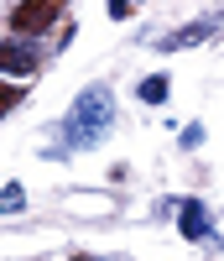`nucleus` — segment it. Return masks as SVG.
<instances>
[{
  "instance_id": "obj_1",
  "label": "nucleus",
  "mask_w": 224,
  "mask_h": 261,
  "mask_svg": "<svg viewBox=\"0 0 224 261\" xmlns=\"http://www.w3.org/2000/svg\"><path fill=\"white\" fill-rule=\"evenodd\" d=\"M109 120H115V99H109V89H83L73 99V110L63 115V141H68V151H83V146H94Z\"/></svg>"
},
{
  "instance_id": "obj_2",
  "label": "nucleus",
  "mask_w": 224,
  "mask_h": 261,
  "mask_svg": "<svg viewBox=\"0 0 224 261\" xmlns=\"http://www.w3.org/2000/svg\"><path fill=\"white\" fill-rule=\"evenodd\" d=\"M58 11H63V0H26V6H16L11 27L32 37V32H42V27H52V21H58Z\"/></svg>"
},
{
  "instance_id": "obj_3",
  "label": "nucleus",
  "mask_w": 224,
  "mask_h": 261,
  "mask_svg": "<svg viewBox=\"0 0 224 261\" xmlns=\"http://www.w3.org/2000/svg\"><path fill=\"white\" fill-rule=\"evenodd\" d=\"M0 73H16V79H26V73H37V53L26 47V42H0Z\"/></svg>"
},
{
  "instance_id": "obj_4",
  "label": "nucleus",
  "mask_w": 224,
  "mask_h": 261,
  "mask_svg": "<svg viewBox=\"0 0 224 261\" xmlns=\"http://www.w3.org/2000/svg\"><path fill=\"white\" fill-rule=\"evenodd\" d=\"M177 230L188 235V241H209V209L198 204V199H183V209H177Z\"/></svg>"
},
{
  "instance_id": "obj_5",
  "label": "nucleus",
  "mask_w": 224,
  "mask_h": 261,
  "mask_svg": "<svg viewBox=\"0 0 224 261\" xmlns=\"http://www.w3.org/2000/svg\"><path fill=\"white\" fill-rule=\"evenodd\" d=\"M204 37H214V21H198V27H183V32L162 37V53H183V47H193V42H204Z\"/></svg>"
},
{
  "instance_id": "obj_6",
  "label": "nucleus",
  "mask_w": 224,
  "mask_h": 261,
  "mask_svg": "<svg viewBox=\"0 0 224 261\" xmlns=\"http://www.w3.org/2000/svg\"><path fill=\"white\" fill-rule=\"evenodd\" d=\"M21 209H26V188L6 183V188H0V214H21Z\"/></svg>"
},
{
  "instance_id": "obj_7",
  "label": "nucleus",
  "mask_w": 224,
  "mask_h": 261,
  "mask_svg": "<svg viewBox=\"0 0 224 261\" xmlns=\"http://www.w3.org/2000/svg\"><path fill=\"white\" fill-rule=\"evenodd\" d=\"M141 99H146V105H162V99H167V79H162V73L141 79Z\"/></svg>"
},
{
  "instance_id": "obj_8",
  "label": "nucleus",
  "mask_w": 224,
  "mask_h": 261,
  "mask_svg": "<svg viewBox=\"0 0 224 261\" xmlns=\"http://www.w3.org/2000/svg\"><path fill=\"white\" fill-rule=\"evenodd\" d=\"M11 105H21V89H11V84H0V115H6Z\"/></svg>"
},
{
  "instance_id": "obj_9",
  "label": "nucleus",
  "mask_w": 224,
  "mask_h": 261,
  "mask_svg": "<svg viewBox=\"0 0 224 261\" xmlns=\"http://www.w3.org/2000/svg\"><path fill=\"white\" fill-rule=\"evenodd\" d=\"M130 11H136V0H109V16H115V21H125Z\"/></svg>"
},
{
  "instance_id": "obj_10",
  "label": "nucleus",
  "mask_w": 224,
  "mask_h": 261,
  "mask_svg": "<svg viewBox=\"0 0 224 261\" xmlns=\"http://www.w3.org/2000/svg\"><path fill=\"white\" fill-rule=\"evenodd\" d=\"M73 261H89V256H73Z\"/></svg>"
}]
</instances>
